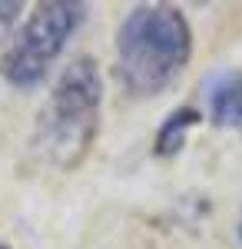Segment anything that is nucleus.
<instances>
[{"mask_svg": "<svg viewBox=\"0 0 242 249\" xmlns=\"http://www.w3.org/2000/svg\"><path fill=\"white\" fill-rule=\"evenodd\" d=\"M196 123H199V110H196V107H176V110L163 120V126L156 130V140H153L156 156L179 153V150L186 146V136Z\"/></svg>", "mask_w": 242, "mask_h": 249, "instance_id": "obj_5", "label": "nucleus"}, {"mask_svg": "<svg viewBox=\"0 0 242 249\" xmlns=\"http://www.w3.org/2000/svg\"><path fill=\"white\" fill-rule=\"evenodd\" d=\"M23 17V3L20 0H0V47L7 50L10 40L17 34V23Z\"/></svg>", "mask_w": 242, "mask_h": 249, "instance_id": "obj_6", "label": "nucleus"}, {"mask_svg": "<svg viewBox=\"0 0 242 249\" xmlns=\"http://www.w3.org/2000/svg\"><path fill=\"white\" fill-rule=\"evenodd\" d=\"M209 116L216 126L242 130V70H223L209 83Z\"/></svg>", "mask_w": 242, "mask_h": 249, "instance_id": "obj_4", "label": "nucleus"}, {"mask_svg": "<svg viewBox=\"0 0 242 249\" xmlns=\"http://www.w3.org/2000/svg\"><path fill=\"white\" fill-rule=\"evenodd\" d=\"M0 249H14V246H10V243H7V239H3V236H0Z\"/></svg>", "mask_w": 242, "mask_h": 249, "instance_id": "obj_8", "label": "nucleus"}, {"mask_svg": "<svg viewBox=\"0 0 242 249\" xmlns=\"http://www.w3.org/2000/svg\"><path fill=\"white\" fill-rule=\"evenodd\" d=\"M86 3L80 0H43L20 23L10 47L0 53V77L14 90H37L50 77L53 63L86 20Z\"/></svg>", "mask_w": 242, "mask_h": 249, "instance_id": "obj_3", "label": "nucleus"}, {"mask_svg": "<svg viewBox=\"0 0 242 249\" xmlns=\"http://www.w3.org/2000/svg\"><path fill=\"white\" fill-rule=\"evenodd\" d=\"M236 236H239V243H242V210H239V219H236Z\"/></svg>", "mask_w": 242, "mask_h": 249, "instance_id": "obj_7", "label": "nucleus"}, {"mask_svg": "<svg viewBox=\"0 0 242 249\" xmlns=\"http://www.w3.org/2000/svg\"><path fill=\"white\" fill-rule=\"evenodd\" d=\"M103 120V73L90 53L73 57L56 77L34 123V153L60 173L76 170L100 136Z\"/></svg>", "mask_w": 242, "mask_h": 249, "instance_id": "obj_2", "label": "nucleus"}, {"mask_svg": "<svg viewBox=\"0 0 242 249\" xmlns=\"http://www.w3.org/2000/svg\"><path fill=\"white\" fill-rule=\"evenodd\" d=\"M192 60V27L173 3H139L116 27V80L136 100L166 93Z\"/></svg>", "mask_w": 242, "mask_h": 249, "instance_id": "obj_1", "label": "nucleus"}]
</instances>
